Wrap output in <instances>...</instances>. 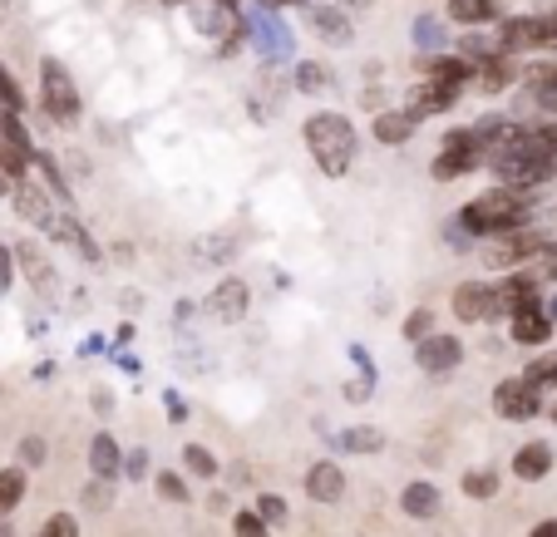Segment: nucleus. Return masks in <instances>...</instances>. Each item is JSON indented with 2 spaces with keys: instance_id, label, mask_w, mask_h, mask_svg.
Here are the masks:
<instances>
[{
  "instance_id": "c756f323",
  "label": "nucleus",
  "mask_w": 557,
  "mask_h": 537,
  "mask_svg": "<svg viewBox=\"0 0 557 537\" xmlns=\"http://www.w3.org/2000/svg\"><path fill=\"white\" fill-rule=\"evenodd\" d=\"M405 335L409 341H425V335H434V311H425V306H419V311H409V321H405Z\"/></svg>"
},
{
  "instance_id": "473e14b6",
  "label": "nucleus",
  "mask_w": 557,
  "mask_h": 537,
  "mask_svg": "<svg viewBox=\"0 0 557 537\" xmlns=\"http://www.w3.org/2000/svg\"><path fill=\"white\" fill-rule=\"evenodd\" d=\"M0 104H5V108H21V104H25V99H21V85L11 79V69H5V65H0Z\"/></svg>"
},
{
  "instance_id": "c85d7f7f",
  "label": "nucleus",
  "mask_w": 557,
  "mask_h": 537,
  "mask_svg": "<svg viewBox=\"0 0 557 537\" xmlns=\"http://www.w3.org/2000/svg\"><path fill=\"white\" fill-rule=\"evenodd\" d=\"M464 494L469 498H493L498 494V478H493V473H464Z\"/></svg>"
},
{
  "instance_id": "dca6fc26",
  "label": "nucleus",
  "mask_w": 557,
  "mask_h": 537,
  "mask_svg": "<svg viewBox=\"0 0 557 537\" xmlns=\"http://www.w3.org/2000/svg\"><path fill=\"white\" fill-rule=\"evenodd\" d=\"M440 503H444V498H440V488H434V484H409L405 498H400V508H405L409 517H434V513H440Z\"/></svg>"
},
{
  "instance_id": "b1692460",
  "label": "nucleus",
  "mask_w": 557,
  "mask_h": 537,
  "mask_svg": "<svg viewBox=\"0 0 557 537\" xmlns=\"http://www.w3.org/2000/svg\"><path fill=\"white\" fill-rule=\"evenodd\" d=\"M21 494H25V473L21 469H5V473H0V513H11V508L21 503Z\"/></svg>"
},
{
  "instance_id": "7ed1b4c3",
  "label": "nucleus",
  "mask_w": 557,
  "mask_h": 537,
  "mask_svg": "<svg viewBox=\"0 0 557 537\" xmlns=\"http://www.w3.org/2000/svg\"><path fill=\"white\" fill-rule=\"evenodd\" d=\"M40 104L50 118H60V124H75L79 118V85L69 79V69L60 65V60H45L40 65Z\"/></svg>"
},
{
  "instance_id": "f03ea898",
  "label": "nucleus",
  "mask_w": 557,
  "mask_h": 537,
  "mask_svg": "<svg viewBox=\"0 0 557 537\" xmlns=\"http://www.w3.org/2000/svg\"><path fill=\"white\" fill-rule=\"evenodd\" d=\"M528 197L514 193V188H493V193H479L469 207L459 213V227H469V232L479 236H504L518 227V217H523Z\"/></svg>"
},
{
  "instance_id": "72a5a7b5",
  "label": "nucleus",
  "mask_w": 557,
  "mask_h": 537,
  "mask_svg": "<svg viewBox=\"0 0 557 537\" xmlns=\"http://www.w3.org/2000/svg\"><path fill=\"white\" fill-rule=\"evenodd\" d=\"M257 508H262V513H257L262 523H281V517H287V498H277V494H267Z\"/></svg>"
},
{
  "instance_id": "412c9836",
  "label": "nucleus",
  "mask_w": 557,
  "mask_h": 537,
  "mask_svg": "<svg viewBox=\"0 0 557 537\" xmlns=\"http://www.w3.org/2000/svg\"><path fill=\"white\" fill-rule=\"evenodd\" d=\"M429 79H434V85H450V89H464L473 79V65L469 60H434V65H429Z\"/></svg>"
},
{
  "instance_id": "f257e3e1",
  "label": "nucleus",
  "mask_w": 557,
  "mask_h": 537,
  "mask_svg": "<svg viewBox=\"0 0 557 537\" xmlns=\"http://www.w3.org/2000/svg\"><path fill=\"white\" fill-rule=\"evenodd\" d=\"M306 149L326 178H341V172H351L360 139H355V124L345 114H312L306 118Z\"/></svg>"
},
{
  "instance_id": "c9c22d12",
  "label": "nucleus",
  "mask_w": 557,
  "mask_h": 537,
  "mask_svg": "<svg viewBox=\"0 0 557 537\" xmlns=\"http://www.w3.org/2000/svg\"><path fill=\"white\" fill-rule=\"evenodd\" d=\"M415 30H419V44H425V50H434V44H444V30H440V25H434V21H429V15L415 25Z\"/></svg>"
},
{
  "instance_id": "79ce46f5",
  "label": "nucleus",
  "mask_w": 557,
  "mask_h": 537,
  "mask_svg": "<svg viewBox=\"0 0 557 537\" xmlns=\"http://www.w3.org/2000/svg\"><path fill=\"white\" fill-rule=\"evenodd\" d=\"M533 537H557V523H537V527H533Z\"/></svg>"
},
{
  "instance_id": "0eeeda50",
  "label": "nucleus",
  "mask_w": 557,
  "mask_h": 537,
  "mask_svg": "<svg viewBox=\"0 0 557 537\" xmlns=\"http://www.w3.org/2000/svg\"><path fill=\"white\" fill-rule=\"evenodd\" d=\"M246 302H252V291H246L242 277H223L213 286V296H207V311L217 316V321H242Z\"/></svg>"
},
{
  "instance_id": "c03bdc74",
  "label": "nucleus",
  "mask_w": 557,
  "mask_h": 537,
  "mask_svg": "<svg viewBox=\"0 0 557 537\" xmlns=\"http://www.w3.org/2000/svg\"><path fill=\"white\" fill-rule=\"evenodd\" d=\"M217 5H237V0H217Z\"/></svg>"
},
{
  "instance_id": "9b49d317",
  "label": "nucleus",
  "mask_w": 557,
  "mask_h": 537,
  "mask_svg": "<svg viewBox=\"0 0 557 537\" xmlns=\"http://www.w3.org/2000/svg\"><path fill=\"white\" fill-rule=\"evenodd\" d=\"M306 494L316 498V503H336V498L345 494V473L336 469V463H312V473H306Z\"/></svg>"
},
{
  "instance_id": "f704fd0d",
  "label": "nucleus",
  "mask_w": 557,
  "mask_h": 537,
  "mask_svg": "<svg viewBox=\"0 0 557 537\" xmlns=\"http://www.w3.org/2000/svg\"><path fill=\"white\" fill-rule=\"evenodd\" d=\"M237 537H267V523L262 517H252V513H237Z\"/></svg>"
},
{
  "instance_id": "e433bc0d",
  "label": "nucleus",
  "mask_w": 557,
  "mask_h": 537,
  "mask_svg": "<svg viewBox=\"0 0 557 537\" xmlns=\"http://www.w3.org/2000/svg\"><path fill=\"white\" fill-rule=\"evenodd\" d=\"M159 494H168L173 503H182V498H188V488H182L178 473H163V478H159Z\"/></svg>"
},
{
  "instance_id": "1a4fd4ad",
  "label": "nucleus",
  "mask_w": 557,
  "mask_h": 537,
  "mask_svg": "<svg viewBox=\"0 0 557 537\" xmlns=\"http://www.w3.org/2000/svg\"><path fill=\"white\" fill-rule=\"evenodd\" d=\"M11 203H15V213L25 217V222H35V227H50V197H45V188H35V183H15L11 188Z\"/></svg>"
},
{
  "instance_id": "a878e982",
  "label": "nucleus",
  "mask_w": 557,
  "mask_h": 537,
  "mask_svg": "<svg viewBox=\"0 0 557 537\" xmlns=\"http://www.w3.org/2000/svg\"><path fill=\"white\" fill-rule=\"evenodd\" d=\"M345 449H355V453H380V449H385V434L365 424V430H351V434H345Z\"/></svg>"
},
{
  "instance_id": "6ab92c4d",
  "label": "nucleus",
  "mask_w": 557,
  "mask_h": 537,
  "mask_svg": "<svg viewBox=\"0 0 557 537\" xmlns=\"http://www.w3.org/2000/svg\"><path fill=\"white\" fill-rule=\"evenodd\" d=\"M312 25L326 35L331 44H351V21H345L336 5H321V11H312Z\"/></svg>"
},
{
  "instance_id": "ddd939ff",
  "label": "nucleus",
  "mask_w": 557,
  "mask_h": 537,
  "mask_svg": "<svg viewBox=\"0 0 557 537\" xmlns=\"http://www.w3.org/2000/svg\"><path fill=\"white\" fill-rule=\"evenodd\" d=\"M547 469H553V449H547V444H523V449L514 453V473L528 478V484H537Z\"/></svg>"
},
{
  "instance_id": "423d86ee",
  "label": "nucleus",
  "mask_w": 557,
  "mask_h": 537,
  "mask_svg": "<svg viewBox=\"0 0 557 537\" xmlns=\"http://www.w3.org/2000/svg\"><path fill=\"white\" fill-rule=\"evenodd\" d=\"M493 409L504 414V420H533L537 414V389L528 380H504V385L493 389Z\"/></svg>"
},
{
  "instance_id": "ea45409f",
  "label": "nucleus",
  "mask_w": 557,
  "mask_h": 537,
  "mask_svg": "<svg viewBox=\"0 0 557 537\" xmlns=\"http://www.w3.org/2000/svg\"><path fill=\"white\" fill-rule=\"evenodd\" d=\"M85 503H89V508H109V488H104V484H94V488L85 494Z\"/></svg>"
},
{
  "instance_id": "6e6552de",
  "label": "nucleus",
  "mask_w": 557,
  "mask_h": 537,
  "mask_svg": "<svg viewBox=\"0 0 557 537\" xmlns=\"http://www.w3.org/2000/svg\"><path fill=\"white\" fill-rule=\"evenodd\" d=\"M464 360V345H459V335H425L419 341V366L425 370H454Z\"/></svg>"
},
{
  "instance_id": "aec40b11",
  "label": "nucleus",
  "mask_w": 557,
  "mask_h": 537,
  "mask_svg": "<svg viewBox=\"0 0 557 537\" xmlns=\"http://www.w3.org/2000/svg\"><path fill=\"white\" fill-rule=\"evenodd\" d=\"M409 133H415V118L400 114V108H385V114L376 118V139L380 143H405Z\"/></svg>"
},
{
  "instance_id": "f3484780",
  "label": "nucleus",
  "mask_w": 557,
  "mask_h": 537,
  "mask_svg": "<svg viewBox=\"0 0 557 537\" xmlns=\"http://www.w3.org/2000/svg\"><path fill=\"white\" fill-rule=\"evenodd\" d=\"M454 25H489L498 21V0H450Z\"/></svg>"
},
{
  "instance_id": "39448f33",
  "label": "nucleus",
  "mask_w": 557,
  "mask_h": 537,
  "mask_svg": "<svg viewBox=\"0 0 557 537\" xmlns=\"http://www.w3.org/2000/svg\"><path fill=\"white\" fill-rule=\"evenodd\" d=\"M454 316L459 321H493L498 316V296H493V286H479V281H464V286H454Z\"/></svg>"
},
{
  "instance_id": "2f4dec72",
  "label": "nucleus",
  "mask_w": 557,
  "mask_h": 537,
  "mask_svg": "<svg viewBox=\"0 0 557 537\" xmlns=\"http://www.w3.org/2000/svg\"><path fill=\"white\" fill-rule=\"evenodd\" d=\"M40 537H79V527H75V517L69 513H54V517H45Z\"/></svg>"
},
{
  "instance_id": "9d476101",
  "label": "nucleus",
  "mask_w": 557,
  "mask_h": 537,
  "mask_svg": "<svg viewBox=\"0 0 557 537\" xmlns=\"http://www.w3.org/2000/svg\"><path fill=\"white\" fill-rule=\"evenodd\" d=\"M454 99H459V89H450V85H434V79H425V85L409 94V104H405V114L409 118H425V114H440V108H450Z\"/></svg>"
},
{
  "instance_id": "20e7f679",
  "label": "nucleus",
  "mask_w": 557,
  "mask_h": 537,
  "mask_svg": "<svg viewBox=\"0 0 557 537\" xmlns=\"http://www.w3.org/2000/svg\"><path fill=\"white\" fill-rule=\"evenodd\" d=\"M479 133H473V129H454L450 133V143H444V153H440V158H434V168H429V172H434V178H459V172H469L473 168V163H479Z\"/></svg>"
},
{
  "instance_id": "f8f14e48",
  "label": "nucleus",
  "mask_w": 557,
  "mask_h": 537,
  "mask_svg": "<svg viewBox=\"0 0 557 537\" xmlns=\"http://www.w3.org/2000/svg\"><path fill=\"white\" fill-rule=\"evenodd\" d=\"M89 463H94L99 478H118V473H124V453H118L114 434H94V444H89Z\"/></svg>"
},
{
  "instance_id": "4468645a",
  "label": "nucleus",
  "mask_w": 557,
  "mask_h": 537,
  "mask_svg": "<svg viewBox=\"0 0 557 537\" xmlns=\"http://www.w3.org/2000/svg\"><path fill=\"white\" fill-rule=\"evenodd\" d=\"M547 335H553V321H547L537 306H528V311H514V341L518 345H543Z\"/></svg>"
},
{
  "instance_id": "7c9ffc66",
  "label": "nucleus",
  "mask_w": 557,
  "mask_h": 537,
  "mask_svg": "<svg viewBox=\"0 0 557 537\" xmlns=\"http://www.w3.org/2000/svg\"><path fill=\"white\" fill-rule=\"evenodd\" d=\"M479 75H483V79H479L483 89H504L508 79H514V69H508V60H489V65L479 69Z\"/></svg>"
},
{
  "instance_id": "5701e85b",
  "label": "nucleus",
  "mask_w": 557,
  "mask_h": 537,
  "mask_svg": "<svg viewBox=\"0 0 557 537\" xmlns=\"http://www.w3.org/2000/svg\"><path fill=\"white\" fill-rule=\"evenodd\" d=\"M25 153H15V149H0V193H11L15 183H21L25 178Z\"/></svg>"
},
{
  "instance_id": "2eb2a0df",
  "label": "nucleus",
  "mask_w": 557,
  "mask_h": 537,
  "mask_svg": "<svg viewBox=\"0 0 557 537\" xmlns=\"http://www.w3.org/2000/svg\"><path fill=\"white\" fill-rule=\"evenodd\" d=\"M0 149H15V153H25V158H35V143H30V133H25V124H21V108L0 104Z\"/></svg>"
},
{
  "instance_id": "37998d69",
  "label": "nucleus",
  "mask_w": 557,
  "mask_h": 537,
  "mask_svg": "<svg viewBox=\"0 0 557 537\" xmlns=\"http://www.w3.org/2000/svg\"><path fill=\"white\" fill-rule=\"evenodd\" d=\"M267 5H301V0H267Z\"/></svg>"
},
{
  "instance_id": "a19ab883",
  "label": "nucleus",
  "mask_w": 557,
  "mask_h": 537,
  "mask_svg": "<svg viewBox=\"0 0 557 537\" xmlns=\"http://www.w3.org/2000/svg\"><path fill=\"white\" fill-rule=\"evenodd\" d=\"M143 463H149V459H143V453H129V478H139V473H143Z\"/></svg>"
},
{
  "instance_id": "bb28decb",
  "label": "nucleus",
  "mask_w": 557,
  "mask_h": 537,
  "mask_svg": "<svg viewBox=\"0 0 557 537\" xmlns=\"http://www.w3.org/2000/svg\"><path fill=\"white\" fill-rule=\"evenodd\" d=\"M182 463H188L198 478H213V473H217V459L203 449V444H188V449H182Z\"/></svg>"
},
{
  "instance_id": "4c0bfd02",
  "label": "nucleus",
  "mask_w": 557,
  "mask_h": 537,
  "mask_svg": "<svg viewBox=\"0 0 557 537\" xmlns=\"http://www.w3.org/2000/svg\"><path fill=\"white\" fill-rule=\"evenodd\" d=\"M11 281H15V252L0 242V291L11 286Z\"/></svg>"
},
{
  "instance_id": "4be33fe9",
  "label": "nucleus",
  "mask_w": 557,
  "mask_h": 537,
  "mask_svg": "<svg viewBox=\"0 0 557 537\" xmlns=\"http://www.w3.org/2000/svg\"><path fill=\"white\" fill-rule=\"evenodd\" d=\"M15 261H25V271H30V281L35 286H50V261H40V247H35V242H21V247H15Z\"/></svg>"
},
{
  "instance_id": "cd10ccee",
  "label": "nucleus",
  "mask_w": 557,
  "mask_h": 537,
  "mask_svg": "<svg viewBox=\"0 0 557 537\" xmlns=\"http://www.w3.org/2000/svg\"><path fill=\"white\" fill-rule=\"evenodd\" d=\"M528 385H533V389H543V385H553V380H557V355H543V360H533V366H528Z\"/></svg>"
},
{
  "instance_id": "a211bd4d",
  "label": "nucleus",
  "mask_w": 557,
  "mask_h": 537,
  "mask_svg": "<svg viewBox=\"0 0 557 537\" xmlns=\"http://www.w3.org/2000/svg\"><path fill=\"white\" fill-rule=\"evenodd\" d=\"M528 44H543V21L523 15V21H508L504 25V54L508 50H528Z\"/></svg>"
},
{
  "instance_id": "58836bf2",
  "label": "nucleus",
  "mask_w": 557,
  "mask_h": 537,
  "mask_svg": "<svg viewBox=\"0 0 557 537\" xmlns=\"http://www.w3.org/2000/svg\"><path fill=\"white\" fill-rule=\"evenodd\" d=\"M21 459L25 463H45V439H35V434H30V439L21 444Z\"/></svg>"
},
{
  "instance_id": "a18cd8bd",
  "label": "nucleus",
  "mask_w": 557,
  "mask_h": 537,
  "mask_svg": "<svg viewBox=\"0 0 557 537\" xmlns=\"http://www.w3.org/2000/svg\"><path fill=\"white\" fill-rule=\"evenodd\" d=\"M553 420H557V405H553Z\"/></svg>"
},
{
  "instance_id": "393cba45",
  "label": "nucleus",
  "mask_w": 557,
  "mask_h": 537,
  "mask_svg": "<svg viewBox=\"0 0 557 537\" xmlns=\"http://www.w3.org/2000/svg\"><path fill=\"white\" fill-rule=\"evenodd\" d=\"M326 85H331V69L312 65V60H306V65H296V89H301V94H316V89H326Z\"/></svg>"
}]
</instances>
